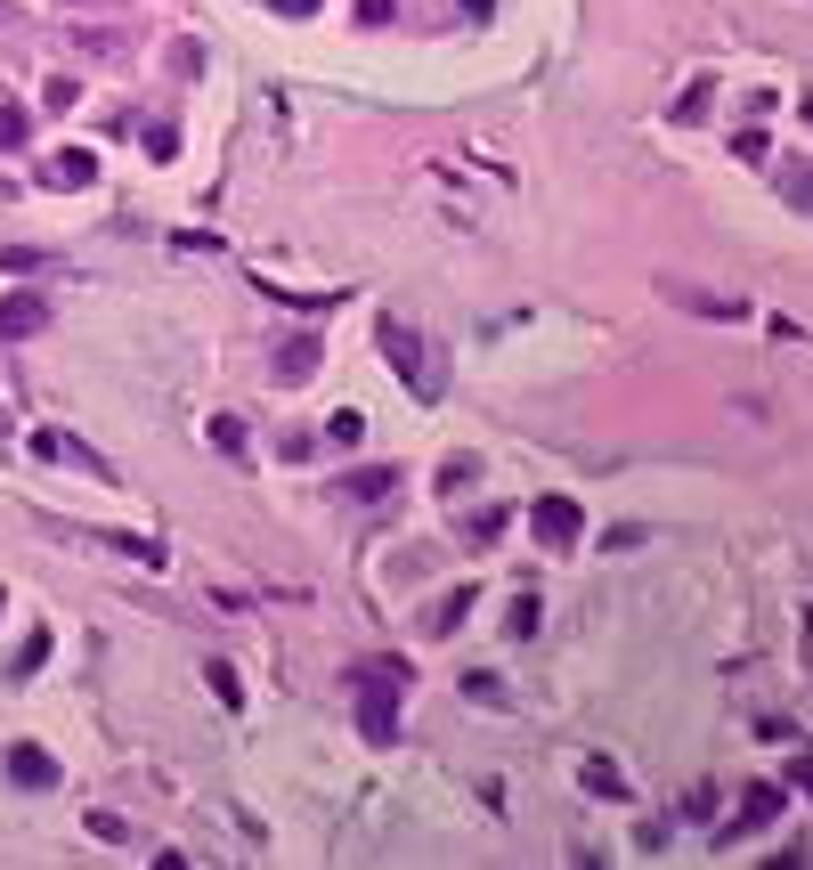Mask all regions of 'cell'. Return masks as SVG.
I'll list each match as a JSON object with an SVG mask.
<instances>
[{
  "mask_svg": "<svg viewBox=\"0 0 813 870\" xmlns=\"http://www.w3.org/2000/svg\"><path fill=\"white\" fill-rule=\"evenodd\" d=\"M204 675H212V692H220V708H244V683H236V667H220V659H212Z\"/></svg>",
  "mask_w": 813,
  "mask_h": 870,
  "instance_id": "30bf717a",
  "label": "cell"
},
{
  "mask_svg": "<svg viewBox=\"0 0 813 870\" xmlns=\"http://www.w3.org/2000/svg\"><path fill=\"white\" fill-rule=\"evenodd\" d=\"M90 838H106V846H122V838H131V822H122V814H90Z\"/></svg>",
  "mask_w": 813,
  "mask_h": 870,
  "instance_id": "4fadbf2b",
  "label": "cell"
},
{
  "mask_svg": "<svg viewBox=\"0 0 813 870\" xmlns=\"http://www.w3.org/2000/svg\"><path fill=\"white\" fill-rule=\"evenodd\" d=\"M41 326H49V301L41 293H9V301H0V334H9V342L41 334Z\"/></svg>",
  "mask_w": 813,
  "mask_h": 870,
  "instance_id": "277c9868",
  "label": "cell"
},
{
  "mask_svg": "<svg viewBox=\"0 0 813 870\" xmlns=\"http://www.w3.org/2000/svg\"><path fill=\"white\" fill-rule=\"evenodd\" d=\"M383 358L399 366V383H407V391H431V383H423V350H415V334L391 326V318H383Z\"/></svg>",
  "mask_w": 813,
  "mask_h": 870,
  "instance_id": "3957f363",
  "label": "cell"
},
{
  "mask_svg": "<svg viewBox=\"0 0 813 870\" xmlns=\"http://www.w3.org/2000/svg\"><path fill=\"white\" fill-rule=\"evenodd\" d=\"M0 147H25V114L17 106H0Z\"/></svg>",
  "mask_w": 813,
  "mask_h": 870,
  "instance_id": "9a60e30c",
  "label": "cell"
},
{
  "mask_svg": "<svg viewBox=\"0 0 813 870\" xmlns=\"http://www.w3.org/2000/svg\"><path fill=\"white\" fill-rule=\"evenodd\" d=\"M49 179H57V188H90V179H98V155H90V147H66V155L49 163Z\"/></svg>",
  "mask_w": 813,
  "mask_h": 870,
  "instance_id": "52a82bcc",
  "label": "cell"
},
{
  "mask_svg": "<svg viewBox=\"0 0 813 870\" xmlns=\"http://www.w3.org/2000/svg\"><path fill=\"white\" fill-rule=\"evenodd\" d=\"M789 781H797V789L813 797V757H797V765H789Z\"/></svg>",
  "mask_w": 813,
  "mask_h": 870,
  "instance_id": "2e32d148",
  "label": "cell"
},
{
  "mask_svg": "<svg viewBox=\"0 0 813 870\" xmlns=\"http://www.w3.org/2000/svg\"><path fill=\"white\" fill-rule=\"evenodd\" d=\"M773 814H781V789H748V797H740V814L716 830V846H732V838H757Z\"/></svg>",
  "mask_w": 813,
  "mask_h": 870,
  "instance_id": "7a4b0ae2",
  "label": "cell"
},
{
  "mask_svg": "<svg viewBox=\"0 0 813 870\" xmlns=\"http://www.w3.org/2000/svg\"><path fill=\"white\" fill-rule=\"evenodd\" d=\"M464 610H472V586H456V594H448L440 610H431V627H456V618H464Z\"/></svg>",
  "mask_w": 813,
  "mask_h": 870,
  "instance_id": "7c38bea8",
  "label": "cell"
},
{
  "mask_svg": "<svg viewBox=\"0 0 813 870\" xmlns=\"http://www.w3.org/2000/svg\"><path fill=\"white\" fill-rule=\"evenodd\" d=\"M9 781L17 789H57V757L33 749V740H17V749H9Z\"/></svg>",
  "mask_w": 813,
  "mask_h": 870,
  "instance_id": "5b68a950",
  "label": "cell"
},
{
  "mask_svg": "<svg viewBox=\"0 0 813 870\" xmlns=\"http://www.w3.org/2000/svg\"><path fill=\"white\" fill-rule=\"evenodd\" d=\"M472 472H480V464H472V456H448V464H440V488H448V496H456V488H472Z\"/></svg>",
  "mask_w": 813,
  "mask_h": 870,
  "instance_id": "8fae6325",
  "label": "cell"
},
{
  "mask_svg": "<svg viewBox=\"0 0 813 870\" xmlns=\"http://www.w3.org/2000/svg\"><path fill=\"white\" fill-rule=\"evenodd\" d=\"M529 521H537V537H545L553 553H570V545L586 537V513L570 505V496H537V505H529Z\"/></svg>",
  "mask_w": 813,
  "mask_h": 870,
  "instance_id": "6da1fadb",
  "label": "cell"
},
{
  "mask_svg": "<svg viewBox=\"0 0 813 870\" xmlns=\"http://www.w3.org/2000/svg\"><path fill=\"white\" fill-rule=\"evenodd\" d=\"M342 488H350V496H391V488H399V472H383V464H374V472H350Z\"/></svg>",
  "mask_w": 813,
  "mask_h": 870,
  "instance_id": "9c48e42d",
  "label": "cell"
},
{
  "mask_svg": "<svg viewBox=\"0 0 813 870\" xmlns=\"http://www.w3.org/2000/svg\"><path fill=\"white\" fill-rule=\"evenodd\" d=\"M41 659H49V635H33V643H25V651H17V659H9V675H33V667H41Z\"/></svg>",
  "mask_w": 813,
  "mask_h": 870,
  "instance_id": "5bb4252c",
  "label": "cell"
},
{
  "mask_svg": "<svg viewBox=\"0 0 813 870\" xmlns=\"http://www.w3.org/2000/svg\"><path fill=\"white\" fill-rule=\"evenodd\" d=\"M586 789H594V797H627V781H618L610 757H586Z\"/></svg>",
  "mask_w": 813,
  "mask_h": 870,
  "instance_id": "ba28073f",
  "label": "cell"
},
{
  "mask_svg": "<svg viewBox=\"0 0 813 870\" xmlns=\"http://www.w3.org/2000/svg\"><path fill=\"white\" fill-rule=\"evenodd\" d=\"M318 350H326L318 334H293V342L277 350V383H301V375H309V366H318Z\"/></svg>",
  "mask_w": 813,
  "mask_h": 870,
  "instance_id": "8992f818",
  "label": "cell"
},
{
  "mask_svg": "<svg viewBox=\"0 0 813 870\" xmlns=\"http://www.w3.org/2000/svg\"><path fill=\"white\" fill-rule=\"evenodd\" d=\"M269 9H277V17H309V9H318V0H269Z\"/></svg>",
  "mask_w": 813,
  "mask_h": 870,
  "instance_id": "e0dca14e",
  "label": "cell"
}]
</instances>
